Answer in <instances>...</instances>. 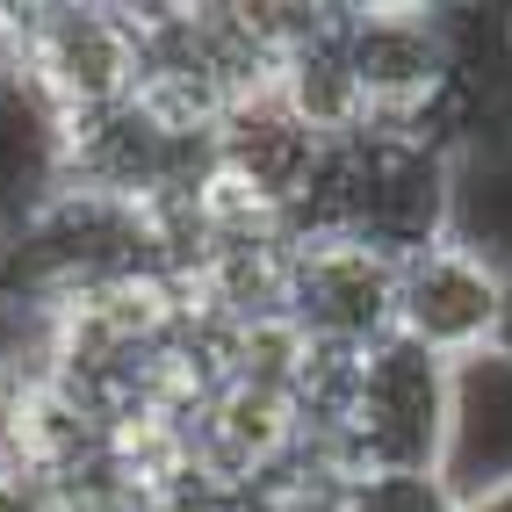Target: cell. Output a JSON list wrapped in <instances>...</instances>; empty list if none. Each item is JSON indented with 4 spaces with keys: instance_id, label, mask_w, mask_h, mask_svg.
<instances>
[{
    "instance_id": "cell-1",
    "label": "cell",
    "mask_w": 512,
    "mask_h": 512,
    "mask_svg": "<svg viewBox=\"0 0 512 512\" xmlns=\"http://www.w3.org/2000/svg\"><path fill=\"white\" fill-rule=\"evenodd\" d=\"M8 80L22 87V101L51 138L130 109L145 94L138 8H101V0L8 8Z\"/></svg>"
},
{
    "instance_id": "cell-2",
    "label": "cell",
    "mask_w": 512,
    "mask_h": 512,
    "mask_svg": "<svg viewBox=\"0 0 512 512\" xmlns=\"http://www.w3.org/2000/svg\"><path fill=\"white\" fill-rule=\"evenodd\" d=\"M282 318L325 361H361L397 339V253L354 231H296Z\"/></svg>"
},
{
    "instance_id": "cell-5",
    "label": "cell",
    "mask_w": 512,
    "mask_h": 512,
    "mask_svg": "<svg viewBox=\"0 0 512 512\" xmlns=\"http://www.w3.org/2000/svg\"><path fill=\"white\" fill-rule=\"evenodd\" d=\"M448 476L462 491L512 476V361L484 354L455 368V440H448Z\"/></svg>"
},
{
    "instance_id": "cell-7",
    "label": "cell",
    "mask_w": 512,
    "mask_h": 512,
    "mask_svg": "<svg viewBox=\"0 0 512 512\" xmlns=\"http://www.w3.org/2000/svg\"><path fill=\"white\" fill-rule=\"evenodd\" d=\"M347 512H462V484L448 469H368L354 476Z\"/></svg>"
},
{
    "instance_id": "cell-8",
    "label": "cell",
    "mask_w": 512,
    "mask_h": 512,
    "mask_svg": "<svg viewBox=\"0 0 512 512\" xmlns=\"http://www.w3.org/2000/svg\"><path fill=\"white\" fill-rule=\"evenodd\" d=\"M462 512H512V476H498V484H476V491H462Z\"/></svg>"
},
{
    "instance_id": "cell-3",
    "label": "cell",
    "mask_w": 512,
    "mask_h": 512,
    "mask_svg": "<svg viewBox=\"0 0 512 512\" xmlns=\"http://www.w3.org/2000/svg\"><path fill=\"white\" fill-rule=\"evenodd\" d=\"M505 311H512V282L462 238H433V246L397 260V339H412L433 361L469 368L498 354Z\"/></svg>"
},
{
    "instance_id": "cell-4",
    "label": "cell",
    "mask_w": 512,
    "mask_h": 512,
    "mask_svg": "<svg viewBox=\"0 0 512 512\" xmlns=\"http://www.w3.org/2000/svg\"><path fill=\"white\" fill-rule=\"evenodd\" d=\"M267 94H275L318 145H354L361 130H368L361 80H354V65H347V44H339V8H318L275 51V80H267Z\"/></svg>"
},
{
    "instance_id": "cell-6",
    "label": "cell",
    "mask_w": 512,
    "mask_h": 512,
    "mask_svg": "<svg viewBox=\"0 0 512 512\" xmlns=\"http://www.w3.org/2000/svg\"><path fill=\"white\" fill-rule=\"evenodd\" d=\"M448 238L484 253L512 282V138H469L455 145L448 181Z\"/></svg>"
},
{
    "instance_id": "cell-9",
    "label": "cell",
    "mask_w": 512,
    "mask_h": 512,
    "mask_svg": "<svg viewBox=\"0 0 512 512\" xmlns=\"http://www.w3.org/2000/svg\"><path fill=\"white\" fill-rule=\"evenodd\" d=\"M498 354L512 361V311H505V332H498Z\"/></svg>"
}]
</instances>
